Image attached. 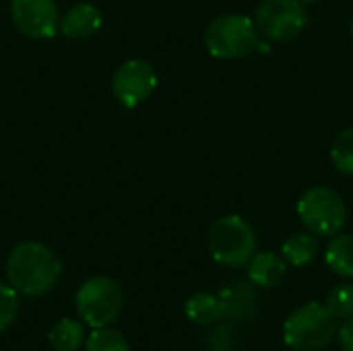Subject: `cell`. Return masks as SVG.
<instances>
[{"label":"cell","instance_id":"15","mask_svg":"<svg viewBox=\"0 0 353 351\" xmlns=\"http://www.w3.org/2000/svg\"><path fill=\"white\" fill-rule=\"evenodd\" d=\"M281 254L285 263H290L292 267H306L319 254V240L312 234H304V232L294 234L283 242Z\"/></svg>","mask_w":353,"mask_h":351},{"label":"cell","instance_id":"19","mask_svg":"<svg viewBox=\"0 0 353 351\" xmlns=\"http://www.w3.org/2000/svg\"><path fill=\"white\" fill-rule=\"evenodd\" d=\"M325 306L329 308V312L335 317V319H350L353 317V285L352 283H339L335 285L329 296H327V302Z\"/></svg>","mask_w":353,"mask_h":351},{"label":"cell","instance_id":"17","mask_svg":"<svg viewBox=\"0 0 353 351\" xmlns=\"http://www.w3.org/2000/svg\"><path fill=\"white\" fill-rule=\"evenodd\" d=\"M85 351H130V345L120 331L112 327H101L93 329V333L85 341Z\"/></svg>","mask_w":353,"mask_h":351},{"label":"cell","instance_id":"23","mask_svg":"<svg viewBox=\"0 0 353 351\" xmlns=\"http://www.w3.org/2000/svg\"><path fill=\"white\" fill-rule=\"evenodd\" d=\"M352 35H353V19H352Z\"/></svg>","mask_w":353,"mask_h":351},{"label":"cell","instance_id":"14","mask_svg":"<svg viewBox=\"0 0 353 351\" xmlns=\"http://www.w3.org/2000/svg\"><path fill=\"white\" fill-rule=\"evenodd\" d=\"M327 267L345 279H353V234L335 236L325 250Z\"/></svg>","mask_w":353,"mask_h":351},{"label":"cell","instance_id":"5","mask_svg":"<svg viewBox=\"0 0 353 351\" xmlns=\"http://www.w3.org/2000/svg\"><path fill=\"white\" fill-rule=\"evenodd\" d=\"M74 306L85 325L101 329L118 321L124 308V292L112 277L95 275L81 283L74 296Z\"/></svg>","mask_w":353,"mask_h":351},{"label":"cell","instance_id":"4","mask_svg":"<svg viewBox=\"0 0 353 351\" xmlns=\"http://www.w3.org/2000/svg\"><path fill=\"white\" fill-rule=\"evenodd\" d=\"M203 39L211 56L236 60L259 48V27L246 14H221L207 25Z\"/></svg>","mask_w":353,"mask_h":351},{"label":"cell","instance_id":"22","mask_svg":"<svg viewBox=\"0 0 353 351\" xmlns=\"http://www.w3.org/2000/svg\"><path fill=\"white\" fill-rule=\"evenodd\" d=\"M300 2H304V4H310V2H316V0H300Z\"/></svg>","mask_w":353,"mask_h":351},{"label":"cell","instance_id":"8","mask_svg":"<svg viewBox=\"0 0 353 351\" xmlns=\"http://www.w3.org/2000/svg\"><path fill=\"white\" fill-rule=\"evenodd\" d=\"M155 87H157V74L153 66L139 58L120 64L112 79V91L116 99L128 110L141 106L155 91Z\"/></svg>","mask_w":353,"mask_h":351},{"label":"cell","instance_id":"3","mask_svg":"<svg viewBox=\"0 0 353 351\" xmlns=\"http://www.w3.org/2000/svg\"><path fill=\"white\" fill-rule=\"evenodd\" d=\"M209 252L213 261L228 269H240L256 254L254 228L240 215H225L209 230Z\"/></svg>","mask_w":353,"mask_h":351},{"label":"cell","instance_id":"13","mask_svg":"<svg viewBox=\"0 0 353 351\" xmlns=\"http://www.w3.org/2000/svg\"><path fill=\"white\" fill-rule=\"evenodd\" d=\"M184 312L188 317V321H192L199 327H209L215 325L221 317H223V306H221V298L215 294H207V292H199L194 296H190L186 300Z\"/></svg>","mask_w":353,"mask_h":351},{"label":"cell","instance_id":"10","mask_svg":"<svg viewBox=\"0 0 353 351\" xmlns=\"http://www.w3.org/2000/svg\"><path fill=\"white\" fill-rule=\"evenodd\" d=\"M219 298L223 306V317L232 321H248L256 317L259 296L252 285L244 281H232L228 288L221 290Z\"/></svg>","mask_w":353,"mask_h":351},{"label":"cell","instance_id":"16","mask_svg":"<svg viewBox=\"0 0 353 351\" xmlns=\"http://www.w3.org/2000/svg\"><path fill=\"white\" fill-rule=\"evenodd\" d=\"M48 343L54 351H79L85 345L83 325L72 319L58 321L48 333Z\"/></svg>","mask_w":353,"mask_h":351},{"label":"cell","instance_id":"21","mask_svg":"<svg viewBox=\"0 0 353 351\" xmlns=\"http://www.w3.org/2000/svg\"><path fill=\"white\" fill-rule=\"evenodd\" d=\"M337 339L343 351H353V317L345 319V323L337 331Z\"/></svg>","mask_w":353,"mask_h":351},{"label":"cell","instance_id":"9","mask_svg":"<svg viewBox=\"0 0 353 351\" xmlns=\"http://www.w3.org/2000/svg\"><path fill=\"white\" fill-rule=\"evenodd\" d=\"M10 19L31 39H52L60 23L54 0H10Z\"/></svg>","mask_w":353,"mask_h":351},{"label":"cell","instance_id":"12","mask_svg":"<svg viewBox=\"0 0 353 351\" xmlns=\"http://www.w3.org/2000/svg\"><path fill=\"white\" fill-rule=\"evenodd\" d=\"M288 273V263L275 252H256L248 263V279L256 288H277Z\"/></svg>","mask_w":353,"mask_h":351},{"label":"cell","instance_id":"11","mask_svg":"<svg viewBox=\"0 0 353 351\" xmlns=\"http://www.w3.org/2000/svg\"><path fill=\"white\" fill-rule=\"evenodd\" d=\"M101 27V12L93 4H74L60 17L58 31L68 39L91 37Z\"/></svg>","mask_w":353,"mask_h":351},{"label":"cell","instance_id":"18","mask_svg":"<svg viewBox=\"0 0 353 351\" xmlns=\"http://www.w3.org/2000/svg\"><path fill=\"white\" fill-rule=\"evenodd\" d=\"M331 161L339 174L353 176V128L343 130L335 139L331 147Z\"/></svg>","mask_w":353,"mask_h":351},{"label":"cell","instance_id":"6","mask_svg":"<svg viewBox=\"0 0 353 351\" xmlns=\"http://www.w3.org/2000/svg\"><path fill=\"white\" fill-rule=\"evenodd\" d=\"M298 215L310 234L325 238L337 236L347 223V207L329 186L308 188L298 201Z\"/></svg>","mask_w":353,"mask_h":351},{"label":"cell","instance_id":"1","mask_svg":"<svg viewBox=\"0 0 353 351\" xmlns=\"http://www.w3.org/2000/svg\"><path fill=\"white\" fill-rule=\"evenodd\" d=\"M62 265L58 257L41 242H23L14 246L6 261L8 283L23 296L39 298L60 279Z\"/></svg>","mask_w":353,"mask_h":351},{"label":"cell","instance_id":"20","mask_svg":"<svg viewBox=\"0 0 353 351\" xmlns=\"http://www.w3.org/2000/svg\"><path fill=\"white\" fill-rule=\"evenodd\" d=\"M19 310V296L12 285L0 283V335L14 323Z\"/></svg>","mask_w":353,"mask_h":351},{"label":"cell","instance_id":"2","mask_svg":"<svg viewBox=\"0 0 353 351\" xmlns=\"http://www.w3.org/2000/svg\"><path fill=\"white\" fill-rule=\"evenodd\" d=\"M337 335V319L321 302L298 306L283 323V341L294 351L325 350Z\"/></svg>","mask_w":353,"mask_h":351},{"label":"cell","instance_id":"7","mask_svg":"<svg viewBox=\"0 0 353 351\" xmlns=\"http://www.w3.org/2000/svg\"><path fill=\"white\" fill-rule=\"evenodd\" d=\"M254 23L271 41H292L308 25V12L300 0H263L256 8Z\"/></svg>","mask_w":353,"mask_h":351}]
</instances>
